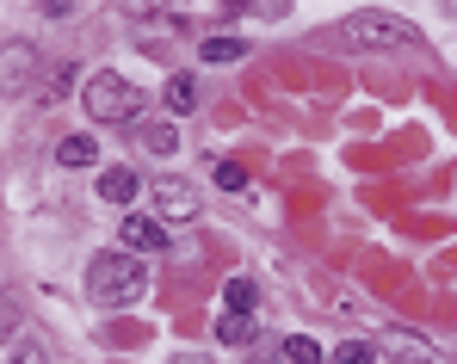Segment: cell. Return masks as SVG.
Returning a JSON list of instances; mask_svg holds the SVG:
<instances>
[{"label":"cell","instance_id":"9","mask_svg":"<svg viewBox=\"0 0 457 364\" xmlns=\"http://www.w3.org/2000/svg\"><path fill=\"white\" fill-rule=\"evenodd\" d=\"M253 334H260L253 315H235V309H228L223 321H217V340H223V346H253Z\"/></svg>","mask_w":457,"mask_h":364},{"label":"cell","instance_id":"4","mask_svg":"<svg viewBox=\"0 0 457 364\" xmlns=\"http://www.w3.org/2000/svg\"><path fill=\"white\" fill-rule=\"evenodd\" d=\"M37 74H44L37 44H25V37L0 44V99H25V93H37Z\"/></svg>","mask_w":457,"mask_h":364},{"label":"cell","instance_id":"15","mask_svg":"<svg viewBox=\"0 0 457 364\" xmlns=\"http://www.w3.org/2000/svg\"><path fill=\"white\" fill-rule=\"evenodd\" d=\"M285 359L291 364H321V346H315L309 334H291V340H285Z\"/></svg>","mask_w":457,"mask_h":364},{"label":"cell","instance_id":"16","mask_svg":"<svg viewBox=\"0 0 457 364\" xmlns=\"http://www.w3.org/2000/svg\"><path fill=\"white\" fill-rule=\"evenodd\" d=\"M378 359V346H365V340H346V346H334V364H371Z\"/></svg>","mask_w":457,"mask_h":364},{"label":"cell","instance_id":"22","mask_svg":"<svg viewBox=\"0 0 457 364\" xmlns=\"http://www.w3.org/2000/svg\"><path fill=\"white\" fill-rule=\"evenodd\" d=\"M173 364H211V359H198V352H186V359H173Z\"/></svg>","mask_w":457,"mask_h":364},{"label":"cell","instance_id":"3","mask_svg":"<svg viewBox=\"0 0 457 364\" xmlns=\"http://www.w3.org/2000/svg\"><path fill=\"white\" fill-rule=\"evenodd\" d=\"M346 37H353L359 50H395V44H408V37H414V25H408V19H395V12H383V6H365V12H353V19H346Z\"/></svg>","mask_w":457,"mask_h":364},{"label":"cell","instance_id":"19","mask_svg":"<svg viewBox=\"0 0 457 364\" xmlns=\"http://www.w3.org/2000/svg\"><path fill=\"white\" fill-rule=\"evenodd\" d=\"M217 186H223V192H241V186H247V167H241V161H217Z\"/></svg>","mask_w":457,"mask_h":364},{"label":"cell","instance_id":"7","mask_svg":"<svg viewBox=\"0 0 457 364\" xmlns=\"http://www.w3.org/2000/svg\"><path fill=\"white\" fill-rule=\"evenodd\" d=\"M130 130H137V143L149 148V154H173V148H179V130H173V124H161V118H137Z\"/></svg>","mask_w":457,"mask_h":364},{"label":"cell","instance_id":"5","mask_svg":"<svg viewBox=\"0 0 457 364\" xmlns=\"http://www.w3.org/2000/svg\"><path fill=\"white\" fill-rule=\"evenodd\" d=\"M154 217L161 222H192L198 217V186H186V179H154Z\"/></svg>","mask_w":457,"mask_h":364},{"label":"cell","instance_id":"12","mask_svg":"<svg viewBox=\"0 0 457 364\" xmlns=\"http://www.w3.org/2000/svg\"><path fill=\"white\" fill-rule=\"evenodd\" d=\"M192 105H198V80L192 74H173L167 80V112H192Z\"/></svg>","mask_w":457,"mask_h":364},{"label":"cell","instance_id":"14","mask_svg":"<svg viewBox=\"0 0 457 364\" xmlns=\"http://www.w3.org/2000/svg\"><path fill=\"white\" fill-rule=\"evenodd\" d=\"M56 74V80H37V99H62V93H69V87H75V62H62V69H50Z\"/></svg>","mask_w":457,"mask_h":364},{"label":"cell","instance_id":"11","mask_svg":"<svg viewBox=\"0 0 457 364\" xmlns=\"http://www.w3.org/2000/svg\"><path fill=\"white\" fill-rule=\"evenodd\" d=\"M198 56H204V62H241V56H247V44H241V37H204V44H198Z\"/></svg>","mask_w":457,"mask_h":364},{"label":"cell","instance_id":"1","mask_svg":"<svg viewBox=\"0 0 457 364\" xmlns=\"http://www.w3.org/2000/svg\"><path fill=\"white\" fill-rule=\"evenodd\" d=\"M87 296H93L99 309H130V302H143V296H149L143 260H137V253H93V266H87Z\"/></svg>","mask_w":457,"mask_h":364},{"label":"cell","instance_id":"20","mask_svg":"<svg viewBox=\"0 0 457 364\" xmlns=\"http://www.w3.org/2000/svg\"><path fill=\"white\" fill-rule=\"evenodd\" d=\"M12 364H50V359H44V346H37V340H25V346L12 352Z\"/></svg>","mask_w":457,"mask_h":364},{"label":"cell","instance_id":"17","mask_svg":"<svg viewBox=\"0 0 457 364\" xmlns=\"http://www.w3.org/2000/svg\"><path fill=\"white\" fill-rule=\"evenodd\" d=\"M19 334V302H12V291L0 285V340H12Z\"/></svg>","mask_w":457,"mask_h":364},{"label":"cell","instance_id":"13","mask_svg":"<svg viewBox=\"0 0 457 364\" xmlns=\"http://www.w3.org/2000/svg\"><path fill=\"white\" fill-rule=\"evenodd\" d=\"M93 161H99L93 136H69V143H62V167H93Z\"/></svg>","mask_w":457,"mask_h":364},{"label":"cell","instance_id":"18","mask_svg":"<svg viewBox=\"0 0 457 364\" xmlns=\"http://www.w3.org/2000/svg\"><path fill=\"white\" fill-rule=\"evenodd\" d=\"M118 12H124V19H161L167 0H118Z\"/></svg>","mask_w":457,"mask_h":364},{"label":"cell","instance_id":"8","mask_svg":"<svg viewBox=\"0 0 457 364\" xmlns=\"http://www.w3.org/2000/svg\"><path fill=\"white\" fill-rule=\"evenodd\" d=\"M99 198H105V204H130V198H137V173H130V167H105V173H99Z\"/></svg>","mask_w":457,"mask_h":364},{"label":"cell","instance_id":"2","mask_svg":"<svg viewBox=\"0 0 457 364\" xmlns=\"http://www.w3.org/2000/svg\"><path fill=\"white\" fill-rule=\"evenodd\" d=\"M80 99H87V118L93 124H137L143 118V93L124 74H93Z\"/></svg>","mask_w":457,"mask_h":364},{"label":"cell","instance_id":"10","mask_svg":"<svg viewBox=\"0 0 457 364\" xmlns=\"http://www.w3.org/2000/svg\"><path fill=\"white\" fill-rule=\"evenodd\" d=\"M223 302L235 309V315H253V302H260V285H253V278H228V285H223Z\"/></svg>","mask_w":457,"mask_h":364},{"label":"cell","instance_id":"21","mask_svg":"<svg viewBox=\"0 0 457 364\" xmlns=\"http://www.w3.org/2000/svg\"><path fill=\"white\" fill-rule=\"evenodd\" d=\"M37 12L44 19H69V0H37Z\"/></svg>","mask_w":457,"mask_h":364},{"label":"cell","instance_id":"6","mask_svg":"<svg viewBox=\"0 0 457 364\" xmlns=\"http://www.w3.org/2000/svg\"><path fill=\"white\" fill-rule=\"evenodd\" d=\"M124 253H161L167 247V222L161 217H124Z\"/></svg>","mask_w":457,"mask_h":364}]
</instances>
